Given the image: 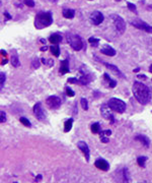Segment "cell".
<instances>
[{
  "label": "cell",
  "instance_id": "48",
  "mask_svg": "<svg viewBox=\"0 0 152 183\" xmlns=\"http://www.w3.org/2000/svg\"><path fill=\"white\" fill-rule=\"evenodd\" d=\"M149 71H150V72L152 73V65L150 66V68H149Z\"/></svg>",
  "mask_w": 152,
  "mask_h": 183
},
{
  "label": "cell",
  "instance_id": "16",
  "mask_svg": "<svg viewBox=\"0 0 152 183\" xmlns=\"http://www.w3.org/2000/svg\"><path fill=\"white\" fill-rule=\"evenodd\" d=\"M60 73L61 74H65V73H67L70 71V69H69V61L68 59H65V60L61 61V65H60Z\"/></svg>",
  "mask_w": 152,
  "mask_h": 183
},
{
  "label": "cell",
  "instance_id": "23",
  "mask_svg": "<svg viewBox=\"0 0 152 183\" xmlns=\"http://www.w3.org/2000/svg\"><path fill=\"white\" fill-rule=\"evenodd\" d=\"M100 130V123H93L92 125H91V131L93 132V133H98Z\"/></svg>",
  "mask_w": 152,
  "mask_h": 183
},
{
  "label": "cell",
  "instance_id": "8",
  "mask_svg": "<svg viewBox=\"0 0 152 183\" xmlns=\"http://www.w3.org/2000/svg\"><path fill=\"white\" fill-rule=\"evenodd\" d=\"M131 24L134 26L135 27H137V29L142 30V31H145V32H147V33H151L152 34V27L149 26V24H147L146 22H143L142 19L132 20V22H131Z\"/></svg>",
  "mask_w": 152,
  "mask_h": 183
},
{
  "label": "cell",
  "instance_id": "30",
  "mask_svg": "<svg viewBox=\"0 0 152 183\" xmlns=\"http://www.w3.org/2000/svg\"><path fill=\"white\" fill-rule=\"evenodd\" d=\"M66 95H67L68 97H74L75 93H74V91L71 90V88H69V86H66Z\"/></svg>",
  "mask_w": 152,
  "mask_h": 183
},
{
  "label": "cell",
  "instance_id": "11",
  "mask_svg": "<svg viewBox=\"0 0 152 183\" xmlns=\"http://www.w3.org/2000/svg\"><path fill=\"white\" fill-rule=\"evenodd\" d=\"M90 20L91 22H92L93 24H95V26H98V24H100L101 22H103V13L100 12V11H93V12L90 13Z\"/></svg>",
  "mask_w": 152,
  "mask_h": 183
},
{
  "label": "cell",
  "instance_id": "45",
  "mask_svg": "<svg viewBox=\"0 0 152 183\" xmlns=\"http://www.w3.org/2000/svg\"><path fill=\"white\" fill-rule=\"evenodd\" d=\"M41 42H42L43 44H45V43H46V40H45V39H41Z\"/></svg>",
  "mask_w": 152,
  "mask_h": 183
},
{
  "label": "cell",
  "instance_id": "3",
  "mask_svg": "<svg viewBox=\"0 0 152 183\" xmlns=\"http://www.w3.org/2000/svg\"><path fill=\"white\" fill-rule=\"evenodd\" d=\"M108 104H109V106L113 111L118 112V113H124L126 110V103L121 99H118V98L110 99L108 101Z\"/></svg>",
  "mask_w": 152,
  "mask_h": 183
},
{
  "label": "cell",
  "instance_id": "20",
  "mask_svg": "<svg viewBox=\"0 0 152 183\" xmlns=\"http://www.w3.org/2000/svg\"><path fill=\"white\" fill-rule=\"evenodd\" d=\"M72 124H73V119H68V120L65 121V124H64V131L65 132H69L72 128Z\"/></svg>",
  "mask_w": 152,
  "mask_h": 183
},
{
  "label": "cell",
  "instance_id": "27",
  "mask_svg": "<svg viewBox=\"0 0 152 183\" xmlns=\"http://www.w3.org/2000/svg\"><path fill=\"white\" fill-rule=\"evenodd\" d=\"M40 65H41L40 60H39L38 58H36V59H34L33 63H32V68H34V69H37V68L40 67Z\"/></svg>",
  "mask_w": 152,
  "mask_h": 183
},
{
  "label": "cell",
  "instance_id": "12",
  "mask_svg": "<svg viewBox=\"0 0 152 183\" xmlns=\"http://www.w3.org/2000/svg\"><path fill=\"white\" fill-rule=\"evenodd\" d=\"M77 146H78V148H79V150L84 154L85 159H86V161L88 162L90 156H89V148H88V146H87V143H84V141H79V143H77Z\"/></svg>",
  "mask_w": 152,
  "mask_h": 183
},
{
  "label": "cell",
  "instance_id": "7",
  "mask_svg": "<svg viewBox=\"0 0 152 183\" xmlns=\"http://www.w3.org/2000/svg\"><path fill=\"white\" fill-rule=\"evenodd\" d=\"M112 111L113 110L110 109L109 104H103V106L100 107L101 116H103L105 119H109V120H110V123H114L115 122V117L113 116Z\"/></svg>",
  "mask_w": 152,
  "mask_h": 183
},
{
  "label": "cell",
  "instance_id": "17",
  "mask_svg": "<svg viewBox=\"0 0 152 183\" xmlns=\"http://www.w3.org/2000/svg\"><path fill=\"white\" fill-rule=\"evenodd\" d=\"M135 139H136V140H139L140 143H143L145 148H149V146H150V140H149L148 137L145 136V135H142V134H138V135L135 136Z\"/></svg>",
  "mask_w": 152,
  "mask_h": 183
},
{
  "label": "cell",
  "instance_id": "32",
  "mask_svg": "<svg viewBox=\"0 0 152 183\" xmlns=\"http://www.w3.org/2000/svg\"><path fill=\"white\" fill-rule=\"evenodd\" d=\"M100 136H110V134H112V131H110V129H108V130H103V131H100Z\"/></svg>",
  "mask_w": 152,
  "mask_h": 183
},
{
  "label": "cell",
  "instance_id": "38",
  "mask_svg": "<svg viewBox=\"0 0 152 183\" xmlns=\"http://www.w3.org/2000/svg\"><path fill=\"white\" fill-rule=\"evenodd\" d=\"M109 84H110V88H115V86H117V81H114V79H110V81H109Z\"/></svg>",
  "mask_w": 152,
  "mask_h": 183
},
{
  "label": "cell",
  "instance_id": "26",
  "mask_svg": "<svg viewBox=\"0 0 152 183\" xmlns=\"http://www.w3.org/2000/svg\"><path fill=\"white\" fill-rule=\"evenodd\" d=\"M19 121L24 125V126H27V127H31L32 126V124H31V122L29 121V119H27V118H24V117H22V118H19Z\"/></svg>",
  "mask_w": 152,
  "mask_h": 183
},
{
  "label": "cell",
  "instance_id": "43",
  "mask_svg": "<svg viewBox=\"0 0 152 183\" xmlns=\"http://www.w3.org/2000/svg\"><path fill=\"white\" fill-rule=\"evenodd\" d=\"M41 179H42V175H39L38 177L36 178V181H40Z\"/></svg>",
  "mask_w": 152,
  "mask_h": 183
},
{
  "label": "cell",
  "instance_id": "31",
  "mask_svg": "<svg viewBox=\"0 0 152 183\" xmlns=\"http://www.w3.org/2000/svg\"><path fill=\"white\" fill-rule=\"evenodd\" d=\"M42 62H43L44 64H47V65L50 66V67H52V66L54 65V61L51 60V59H49V60H46L45 58H43V59H42Z\"/></svg>",
  "mask_w": 152,
  "mask_h": 183
},
{
  "label": "cell",
  "instance_id": "40",
  "mask_svg": "<svg viewBox=\"0 0 152 183\" xmlns=\"http://www.w3.org/2000/svg\"><path fill=\"white\" fill-rule=\"evenodd\" d=\"M4 15H5L7 19H11V17H11V15L7 12V11H4Z\"/></svg>",
  "mask_w": 152,
  "mask_h": 183
},
{
  "label": "cell",
  "instance_id": "35",
  "mask_svg": "<svg viewBox=\"0 0 152 183\" xmlns=\"http://www.w3.org/2000/svg\"><path fill=\"white\" fill-rule=\"evenodd\" d=\"M0 114H1V123H4L6 121V114H5V112L2 110V111L0 112Z\"/></svg>",
  "mask_w": 152,
  "mask_h": 183
},
{
  "label": "cell",
  "instance_id": "18",
  "mask_svg": "<svg viewBox=\"0 0 152 183\" xmlns=\"http://www.w3.org/2000/svg\"><path fill=\"white\" fill-rule=\"evenodd\" d=\"M49 41L52 43V44H59V43L62 41V37L58 35V34H53V35L49 38Z\"/></svg>",
  "mask_w": 152,
  "mask_h": 183
},
{
  "label": "cell",
  "instance_id": "44",
  "mask_svg": "<svg viewBox=\"0 0 152 183\" xmlns=\"http://www.w3.org/2000/svg\"><path fill=\"white\" fill-rule=\"evenodd\" d=\"M138 79H146V76L145 75H138Z\"/></svg>",
  "mask_w": 152,
  "mask_h": 183
},
{
  "label": "cell",
  "instance_id": "29",
  "mask_svg": "<svg viewBox=\"0 0 152 183\" xmlns=\"http://www.w3.org/2000/svg\"><path fill=\"white\" fill-rule=\"evenodd\" d=\"M128 8L130 9L131 11H133V12H135V13H137V7H136V5L135 4H133V3H131V2H128Z\"/></svg>",
  "mask_w": 152,
  "mask_h": 183
},
{
  "label": "cell",
  "instance_id": "50",
  "mask_svg": "<svg viewBox=\"0 0 152 183\" xmlns=\"http://www.w3.org/2000/svg\"><path fill=\"white\" fill-rule=\"evenodd\" d=\"M116 1H121V0H116Z\"/></svg>",
  "mask_w": 152,
  "mask_h": 183
},
{
  "label": "cell",
  "instance_id": "37",
  "mask_svg": "<svg viewBox=\"0 0 152 183\" xmlns=\"http://www.w3.org/2000/svg\"><path fill=\"white\" fill-rule=\"evenodd\" d=\"M24 1H25V4H27V6H29V7H34V0H24Z\"/></svg>",
  "mask_w": 152,
  "mask_h": 183
},
{
  "label": "cell",
  "instance_id": "34",
  "mask_svg": "<svg viewBox=\"0 0 152 183\" xmlns=\"http://www.w3.org/2000/svg\"><path fill=\"white\" fill-rule=\"evenodd\" d=\"M0 76H1V81H0V84H1V88H3L4 86V82H5V74H4L3 72L0 73Z\"/></svg>",
  "mask_w": 152,
  "mask_h": 183
},
{
  "label": "cell",
  "instance_id": "2",
  "mask_svg": "<svg viewBox=\"0 0 152 183\" xmlns=\"http://www.w3.org/2000/svg\"><path fill=\"white\" fill-rule=\"evenodd\" d=\"M53 24V17L51 12H39L34 18V27L39 30L47 27Z\"/></svg>",
  "mask_w": 152,
  "mask_h": 183
},
{
  "label": "cell",
  "instance_id": "21",
  "mask_svg": "<svg viewBox=\"0 0 152 183\" xmlns=\"http://www.w3.org/2000/svg\"><path fill=\"white\" fill-rule=\"evenodd\" d=\"M50 49H51V52H52V53L54 54V56L59 57V55H60V48H59L58 45H57V44L52 45V46H51Z\"/></svg>",
  "mask_w": 152,
  "mask_h": 183
},
{
  "label": "cell",
  "instance_id": "14",
  "mask_svg": "<svg viewBox=\"0 0 152 183\" xmlns=\"http://www.w3.org/2000/svg\"><path fill=\"white\" fill-rule=\"evenodd\" d=\"M94 165H95L96 168L100 169V170H103V171H108L110 169L109 163L103 159H98L95 161V163H94Z\"/></svg>",
  "mask_w": 152,
  "mask_h": 183
},
{
  "label": "cell",
  "instance_id": "41",
  "mask_svg": "<svg viewBox=\"0 0 152 183\" xmlns=\"http://www.w3.org/2000/svg\"><path fill=\"white\" fill-rule=\"evenodd\" d=\"M103 76H105V79H107L108 81H110V79H110V75L108 74V73H105V74H103Z\"/></svg>",
  "mask_w": 152,
  "mask_h": 183
},
{
  "label": "cell",
  "instance_id": "19",
  "mask_svg": "<svg viewBox=\"0 0 152 183\" xmlns=\"http://www.w3.org/2000/svg\"><path fill=\"white\" fill-rule=\"evenodd\" d=\"M75 15V11L73 9H63V17L65 18H73Z\"/></svg>",
  "mask_w": 152,
  "mask_h": 183
},
{
  "label": "cell",
  "instance_id": "42",
  "mask_svg": "<svg viewBox=\"0 0 152 183\" xmlns=\"http://www.w3.org/2000/svg\"><path fill=\"white\" fill-rule=\"evenodd\" d=\"M46 50H48L47 46H43V47H41V51H46Z\"/></svg>",
  "mask_w": 152,
  "mask_h": 183
},
{
  "label": "cell",
  "instance_id": "10",
  "mask_svg": "<svg viewBox=\"0 0 152 183\" xmlns=\"http://www.w3.org/2000/svg\"><path fill=\"white\" fill-rule=\"evenodd\" d=\"M34 113L40 121L46 120V113H45V111H44V109L42 108V104H41L40 102L37 103L34 106Z\"/></svg>",
  "mask_w": 152,
  "mask_h": 183
},
{
  "label": "cell",
  "instance_id": "13",
  "mask_svg": "<svg viewBox=\"0 0 152 183\" xmlns=\"http://www.w3.org/2000/svg\"><path fill=\"white\" fill-rule=\"evenodd\" d=\"M100 52L103 54L107 55V56H110V57H113V56L116 55V50H115L114 48H112L110 45H108V44L103 45V47H101V49H100Z\"/></svg>",
  "mask_w": 152,
  "mask_h": 183
},
{
  "label": "cell",
  "instance_id": "46",
  "mask_svg": "<svg viewBox=\"0 0 152 183\" xmlns=\"http://www.w3.org/2000/svg\"><path fill=\"white\" fill-rule=\"evenodd\" d=\"M139 68H135V69H134V72H138V71H139Z\"/></svg>",
  "mask_w": 152,
  "mask_h": 183
},
{
  "label": "cell",
  "instance_id": "22",
  "mask_svg": "<svg viewBox=\"0 0 152 183\" xmlns=\"http://www.w3.org/2000/svg\"><path fill=\"white\" fill-rule=\"evenodd\" d=\"M11 64H12V66H14V67H18L19 66V59H18V56L17 55H13L12 57H11Z\"/></svg>",
  "mask_w": 152,
  "mask_h": 183
},
{
  "label": "cell",
  "instance_id": "49",
  "mask_svg": "<svg viewBox=\"0 0 152 183\" xmlns=\"http://www.w3.org/2000/svg\"><path fill=\"white\" fill-rule=\"evenodd\" d=\"M50 1H52V2H56V0H50Z\"/></svg>",
  "mask_w": 152,
  "mask_h": 183
},
{
  "label": "cell",
  "instance_id": "25",
  "mask_svg": "<svg viewBox=\"0 0 152 183\" xmlns=\"http://www.w3.org/2000/svg\"><path fill=\"white\" fill-rule=\"evenodd\" d=\"M88 42L90 43V44H92V46H98V43H100V39H96V38H94V37H91V38H89L88 39Z\"/></svg>",
  "mask_w": 152,
  "mask_h": 183
},
{
  "label": "cell",
  "instance_id": "5",
  "mask_svg": "<svg viewBox=\"0 0 152 183\" xmlns=\"http://www.w3.org/2000/svg\"><path fill=\"white\" fill-rule=\"evenodd\" d=\"M110 18L113 20V22H114V24H115V27H116L117 31H118L120 34H124V33H125V31H126V22H125V20H124L123 18H122L118 14H110Z\"/></svg>",
  "mask_w": 152,
  "mask_h": 183
},
{
  "label": "cell",
  "instance_id": "9",
  "mask_svg": "<svg viewBox=\"0 0 152 183\" xmlns=\"http://www.w3.org/2000/svg\"><path fill=\"white\" fill-rule=\"evenodd\" d=\"M46 103L51 109H58L61 106V99L57 96H51L46 100Z\"/></svg>",
  "mask_w": 152,
  "mask_h": 183
},
{
  "label": "cell",
  "instance_id": "28",
  "mask_svg": "<svg viewBox=\"0 0 152 183\" xmlns=\"http://www.w3.org/2000/svg\"><path fill=\"white\" fill-rule=\"evenodd\" d=\"M80 102H81V106L82 108H83V110H88V103H87V100L84 99V98H82L81 100H80Z\"/></svg>",
  "mask_w": 152,
  "mask_h": 183
},
{
  "label": "cell",
  "instance_id": "4",
  "mask_svg": "<svg viewBox=\"0 0 152 183\" xmlns=\"http://www.w3.org/2000/svg\"><path fill=\"white\" fill-rule=\"evenodd\" d=\"M79 72H80V77L78 79H79V84H83V86H85V84H89V82L93 79V75L91 74V72L89 71V70L87 69L84 65H82L81 67H80Z\"/></svg>",
  "mask_w": 152,
  "mask_h": 183
},
{
  "label": "cell",
  "instance_id": "6",
  "mask_svg": "<svg viewBox=\"0 0 152 183\" xmlns=\"http://www.w3.org/2000/svg\"><path fill=\"white\" fill-rule=\"evenodd\" d=\"M67 40L70 46L72 47V49H74L75 51H79V50H81L82 47H83V43H82V40L80 39L79 36L68 35Z\"/></svg>",
  "mask_w": 152,
  "mask_h": 183
},
{
  "label": "cell",
  "instance_id": "24",
  "mask_svg": "<svg viewBox=\"0 0 152 183\" xmlns=\"http://www.w3.org/2000/svg\"><path fill=\"white\" fill-rule=\"evenodd\" d=\"M147 161V157H139L137 159V163L139 165L140 167H142V168H144L145 167V162Z\"/></svg>",
  "mask_w": 152,
  "mask_h": 183
},
{
  "label": "cell",
  "instance_id": "1",
  "mask_svg": "<svg viewBox=\"0 0 152 183\" xmlns=\"http://www.w3.org/2000/svg\"><path fill=\"white\" fill-rule=\"evenodd\" d=\"M133 94L138 102L142 105H147L151 100V93L148 86L139 81H135L133 84Z\"/></svg>",
  "mask_w": 152,
  "mask_h": 183
},
{
  "label": "cell",
  "instance_id": "39",
  "mask_svg": "<svg viewBox=\"0 0 152 183\" xmlns=\"http://www.w3.org/2000/svg\"><path fill=\"white\" fill-rule=\"evenodd\" d=\"M100 140L103 141V143H109V138H108V136H100Z\"/></svg>",
  "mask_w": 152,
  "mask_h": 183
},
{
  "label": "cell",
  "instance_id": "36",
  "mask_svg": "<svg viewBox=\"0 0 152 183\" xmlns=\"http://www.w3.org/2000/svg\"><path fill=\"white\" fill-rule=\"evenodd\" d=\"M68 82H70V84H79V79L77 77H72V79H68Z\"/></svg>",
  "mask_w": 152,
  "mask_h": 183
},
{
  "label": "cell",
  "instance_id": "47",
  "mask_svg": "<svg viewBox=\"0 0 152 183\" xmlns=\"http://www.w3.org/2000/svg\"><path fill=\"white\" fill-rule=\"evenodd\" d=\"M1 53L3 54V55H6V52L4 51V50H1Z\"/></svg>",
  "mask_w": 152,
  "mask_h": 183
},
{
  "label": "cell",
  "instance_id": "33",
  "mask_svg": "<svg viewBox=\"0 0 152 183\" xmlns=\"http://www.w3.org/2000/svg\"><path fill=\"white\" fill-rule=\"evenodd\" d=\"M123 176H124V181H129V177H128V170L125 168V169H123Z\"/></svg>",
  "mask_w": 152,
  "mask_h": 183
},
{
  "label": "cell",
  "instance_id": "15",
  "mask_svg": "<svg viewBox=\"0 0 152 183\" xmlns=\"http://www.w3.org/2000/svg\"><path fill=\"white\" fill-rule=\"evenodd\" d=\"M100 62H103V64H105V66H107L108 68H109V69L112 70V71L114 72L116 75H118V76L122 77V79H125V75H124L123 73L121 72V70H120L119 68L117 67V66L113 65V64H110V63H107V62H103V61H100Z\"/></svg>",
  "mask_w": 152,
  "mask_h": 183
}]
</instances>
